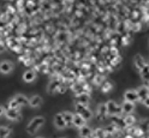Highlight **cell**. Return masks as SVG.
I'll return each mask as SVG.
<instances>
[{"mask_svg":"<svg viewBox=\"0 0 149 138\" xmlns=\"http://www.w3.org/2000/svg\"><path fill=\"white\" fill-rule=\"evenodd\" d=\"M13 64L8 60H3L0 62V72L3 73V75H8V73H11L13 71Z\"/></svg>","mask_w":149,"mask_h":138,"instance_id":"8992f818","label":"cell"},{"mask_svg":"<svg viewBox=\"0 0 149 138\" xmlns=\"http://www.w3.org/2000/svg\"><path fill=\"white\" fill-rule=\"evenodd\" d=\"M79 114H81L83 118H84V120H86V121H89L90 119L93 118V112H91V110H90L88 107H86V108L83 109Z\"/></svg>","mask_w":149,"mask_h":138,"instance_id":"603a6c76","label":"cell"},{"mask_svg":"<svg viewBox=\"0 0 149 138\" xmlns=\"http://www.w3.org/2000/svg\"><path fill=\"white\" fill-rule=\"evenodd\" d=\"M42 105V97L40 95H33L29 98V106L31 108H39Z\"/></svg>","mask_w":149,"mask_h":138,"instance_id":"9a60e30c","label":"cell"},{"mask_svg":"<svg viewBox=\"0 0 149 138\" xmlns=\"http://www.w3.org/2000/svg\"><path fill=\"white\" fill-rule=\"evenodd\" d=\"M45 123H46V119L43 117H35V118H33L31 120L29 121V124L26 125V128H25L26 133L35 135L45 125Z\"/></svg>","mask_w":149,"mask_h":138,"instance_id":"6da1fadb","label":"cell"},{"mask_svg":"<svg viewBox=\"0 0 149 138\" xmlns=\"http://www.w3.org/2000/svg\"><path fill=\"white\" fill-rule=\"evenodd\" d=\"M124 100L125 101H131V102H137L138 101V94H137V90L135 89H127L125 93H124Z\"/></svg>","mask_w":149,"mask_h":138,"instance_id":"ba28073f","label":"cell"},{"mask_svg":"<svg viewBox=\"0 0 149 138\" xmlns=\"http://www.w3.org/2000/svg\"><path fill=\"white\" fill-rule=\"evenodd\" d=\"M36 79V72L33 70H26L23 73V80L25 83H33Z\"/></svg>","mask_w":149,"mask_h":138,"instance_id":"2e32d148","label":"cell"},{"mask_svg":"<svg viewBox=\"0 0 149 138\" xmlns=\"http://www.w3.org/2000/svg\"><path fill=\"white\" fill-rule=\"evenodd\" d=\"M63 115L65 118V121H66V124H68V127H71L72 124H73V117H74V114L69 112V110H64Z\"/></svg>","mask_w":149,"mask_h":138,"instance_id":"44dd1931","label":"cell"},{"mask_svg":"<svg viewBox=\"0 0 149 138\" xmlns=\"http://www.w3.org/2000/svg\"><path fill=\"white\" fill-rule=\"evenodd\" d=\"M93 132H94V128H91L90 126H88L86 124V125H83L79 128V137H83V138L93 137Z\"/></svg>","mask_w":149,"mask_h":138,"instance_id":"30bf717a","label":"cell"},{"mask_svg":"<svg viewBox=\"0 0 149 138\" xmlns=\"http://www.w3.org/2000/svg\"><path fill=\"white\" fill-rule=\"evenodd\" d=\"M89 101H90L89 93H81V94H77L74 102H78V103H82V105L88 106V105H89Z\"/></svg>","mask_w":149,"mask_h":138,"instance_id":"5bb4252c","label":"cell"},{"mask_svg":"<svg viewBox=\"0 0 149 138\" xmlns=\"http://www.w3.org/2000/svg\"><path fill=\"white\" fill-rule=\"evenodd\" d=\"M135 102H131V101H125L122 103V110H123V114H130V113H134L135 112Z\"/></svg>","mask_w":149,"mask_h":138,"instance_id":"9c48e42d","label":"cell"},{"mask_svg":"<svg viewBox=\"0 0 149 138\" xmlns=\"http://www.w3.org/2000/svg\"><path fill=\"white\" fill-rule=\"evenodd\" d=\"M147 61H146V59L142 57V55H139V54H137L136 57L134 58V65H135V67L139 71V70H142L146 65H147Z\"/></svg>","mask_w":149,"mask_h":138,"instance_id":"8fae6325","label":"cell"},{"mask_svg":"<svg viewBox=\"0 0 149 138\" xmlns=\"http://www.w3.org/2000/svg\"><path fill=\"white\" fill-rule=\"evenodd\" d=\"M137 94H138V102H143V100L149 95V87L148 85H142L139 87L137 90Z\"/></svg>","mask_w":149,"mask_h":138,"instance_id":"7c38bea8","label":"cell"},{"mask_svg":"<svg viewBox=\"0 0 149 138\" xmlns=\"http://www.w3.org/2000/svg\"><path fill=\"white\" fill-rule=\"evenodd\" d=\"M7 107L8 108H15V109H19L21 108V105L17 102V100L15 98V96L12 98L8 100V102H7Z\"/></svg>","mask_w":149,"mask_h":138,"instance_id":"d4e9b609","label":"cell"},{"mask_svg":"<svg viewBox=\"0 0 149 138\" xmlns=\"http://www.w3.org/2000/svg\"><path fill=\"white\" fill-rule=\"evenodd\" d=\"M142 105H143V106H146L147 108H149V95H148V96H147V97H146V98L143 100Z\"/></svg>","mask_w":149,"mask_h":138,"instance_id":"4316f807","label":"cell"},{"mask_svg":"<svg viewBox=\"0 0 149 138\" xmlns=\"http://www.w3.org/2000/svg\"><path fill=\"white\" fill-rule=\"evenodd\" d=\"M93 137H96V138H102V137H107V132L104 127H97L94 128V132H93Z\"/></svg>","mask_w":149,"mask_h":138,"instance_id":"7402d4cb","label":"cell"},{"mask_svg":"<svg viewBox=\"0 0 149 138\" xmlns=\"http://www.w3.org/2000/svg\"><path fill=\"white\" fill-rule=\"evenodd\" d=\"M104 82H105V77L101 76V75H96L94 77V79H93V83H94L95 85H101Z\"/></svg>","mask_w":149,"mask_h":138,"instance_id":"484cf974","label":"cell"},{"mask_svg":"<svg viewBox=\"0 0 149 138\" xmlns=\"http://www.w3.org/2000/svg\"><path fill=\"white\" fill-rule=\"evenodd\" d=\"M108 117V110H107V106L106 103H100L96 108V118L99 121H104L106 120Z\"/></svg>","mask_w":149,"mask_h":138,"instance_id":"5b68a950","label":"cell"},{"mask_svg":"<svg viewBox=\"0 0 149 138\" xmlns=\"http://www.w3.org/2000/svg\"><path fill=\"white\" fill-rule=\"evenodd\" d=\"M112 89H113V83H112L111 80H105V82L100 85V90H101L104 94L109 93Z\"/></svg>","mask_w":149,"mask_h":138,"instance_id":"ffe728a7","label":"cell"},{"mask_svg":"<svg viewBox=\"0 0 149 138\" xmlns=\"http://www.w3.org/2000/svg\"><path fill=\"white\" fill-rule=\"evenodd\" d=\"M53 123H54L55 128H57V130H59V131H63V130H65V128L68 127V124H66V121H65V118H64V115H63V112L55 114Z\"/></svg>","mask_w":149,"mask_h":138,"instance_id":"277c9868","label":"cell"},{"mask_svg":"<svg viewBox=\"0 0 149 138\" xmlns=\"http://www.w3.org/2000/svg\"><path fill=\"white\" fill-rule=\"evenodd\" d=\"M123 123L125 126H134V124L136 123V118L132 115V113L130 114H125V117L123 118Z\"/></svg>","mask_w":149,"mask_h":138,"instance_id":"d6986e66","label":"cell"},{"mask_svg":"<svg viewBox=\"0 0 149 138\" xmlns=\"http://www.w3.org/2000/svg\"><path fill=\"white\" fill-rule=\"evenodd\" d=\"M5 118L7 119V120H10V121H19L21 120V112H19V109H15V108H8L6 109V112H5Z\"/></svg>","mask_w":149,"mask_h":138,"instance_id":"3957f363","label":"cell"},{"mask_svg":"<svg viewBox=\"0 0 149 138\" xmlns=\"http://www.w3.org/2000/svg\"><path fill=\"white\" fill-rule=\"evenodd\" d=\"M15 98L17 100V102L21 105V107L29 106V98H28L25 95H23V94H16L15 95Z\"/></svg>","mask_w":149,"mask_h":138,"instance_id":"ac0fdd59","label":"cell"},{"mask_svg":"<svg viewBox=\"0 0 149 138\" xmlns=\"http://www.w3.org/2000/svg\"><path fill=\"white\" fill-rule=\"evenodd\" d=\"M139 75H141L143 82L146 83V85L149 87V64H147L142 70H139Z\"/></svg>","mask_w":149,"mask_h":138,"instance_id":"e0dca14e","label":"cell"},{"mask_svg":"<svg viewBox=\"0 0 149 138\" xmlns=\"http://www.w3.org/2000/svg\"><path fill=\"white\" fill-rule=\"evenodd\" d=\"M86 120H84V118H83L79 113H74V117H73V124H72V126L73 127H76V128H79L83 126V125H86Z\"/></svg>","mask_w":149,"mask_h":138,"instance_id":"4fadbf2b","label":"cell"},{"mask_svg":"<svg viewBox=\"0 0 149 138\" xmlns=\"http://www.w3.org/2000/svg\"><path fill=\"white\" fill-rule=\"evenodd\" d=\"M60 85H61V80H60L59 78H54V79H52V80L49 82L48 87H47V93H48V94H54V93H57V91L59 90V88H60Z\"/></svg>","mask_w":149,"mask_h":138,"instance_id":"52a82bcc","label":"cell"},{"mask_svg":"<svg viewBox=\"0 0 149 138\" xmlns=\"http://www.w3.org/2000/svg\"><path fill=\"white\" fill-rule=\"evenodd\" d=\"M106 106H107V110H108V115L109 117H113V115H120L123 114V110H122V105H118L116 101L113 100H109L106 102Z\"/></svg>","mask_w":149,"mask_h":138,"instance_id":"7a4b0ae2","label":"cell"},{"mask_svg":"<svg viewBox=\"0 0 149 138\" xmlns=\"http://www.w3.org/2000/svg\"><path fill=\"white\" fill-rule=\"evenodd\" d=\"M11 135V128L10 127H7V126H1L0 127V137L1 138H6Z\"/></svg>","mask_w":149,"mask_h":138,"instance_id":"cb8c5ba5","label":"cell"}]
</instances>
